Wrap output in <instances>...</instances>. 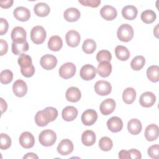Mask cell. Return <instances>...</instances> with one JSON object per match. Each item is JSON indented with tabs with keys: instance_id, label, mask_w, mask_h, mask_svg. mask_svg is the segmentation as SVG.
<instances>
[{
	"instance_id": "42",
	"label": "cell",
	"mask_w": 159,
	"mask_h": 159,
	"mask_svg": "<svg viewBox=\"0 0 159 159\" xmlns=\"http://www.w3.org/2000/svg\"><path fill=\"white\" fill-rule=\"evenodd\" d=\"M148 156L153 159H157L159 157V146L158 145H153L148 148Z\"/></svg>"
},
{
	"instance_id": "24",
	"label": "cell",
	"mask_w": 159,
	"mask_h": 159,
	"mask_svg": "<svg viewBox=\"0 0 159 159\" xmlns=\"http://www.w3.org/2000/svg\"><path fill=\"white\" fill-rule=\"evenodd\" d=\"M61 116L63 119L65 121H72L77 117L78 110L74 106H66L63 109Z\"/></svg>"
},
{
	"instance_id": "21",
	"label": "cell",
	"mask_w": 159,
	"mask_h": 159,
	"mask_svg": "<svg viewBox=\"0 0 159 159\" xmlns=\"http://www.w3.org/2000/svg\"><path fill=\"white\" fill-rule=\"evenodd\" d=\"M96 71L102 78H106L109 76L112 72V65L110 61H103L99 62Z\"/></svg>"
},
{
	"instance_id": "45",
	"label": "cell",
	"mask_w": 159,
	"mask_h": 159,
	"mask_svg": "<svg viewBox=\"0 0 159 159\" xmlns=\"http://www.w3.org/2000/svg\"><path fill=\"white\" fill-rule=\"evenodd\" d=\"M9 28V24L6 19L4 18H0V35H3L5 34Z\"/></svg>"
},
{
	"instance_id": "28",
	"label": "cell",
	"mask_w": 159,
	"mask_h": 159,
	"mask_svg": "<svg viewBox=\"0 0 159 159\" xmlns=\"http://www.w3.org/2000/svg\"><path fill=\"white\" fill-rule=\"evenodd\" d=\"M48 48L53 52H58L63 47V41L60 37L58 35L52 36L48 42Z\"/></svg>"
},
{
	"instance_id": "8",
	"label": "cell",
	"mask_w": 159,
	"mask_h": 159,
	"mask_svg": "<svg viewBox=\"0 0 159 159\" xmlns=\"http://www.w3.org/2000/svg\"><path fill=\"white\" fill-rule=\"evenodd\" d=\"M81 119L84 125H92L98 119V114L94 109H87L83 112Z\"/></svg>"
},
{
	"instance_id": "36",
	"label": "cell",
	"mask_w": 159,
	"mask_h": 159,
	"mask_svg": "<svg viewBox=\"0 0 159 159\" xmlns=\"http://www.w3.org/2000/svg\"><path fill=\"white\" fill-rule=\"evenodd\" d=\"M145 59L142 55H138L134 57L130 62V67L135 71L140 70L145 65Z\"/></svg>"
},
{
	"instance_id": "1",
	"label": "cell",
	"mask_w": 159,
	"mask_h": 159,
	"mask_svg": "<svg viewBox=\"0 0 159 159\" xmlns=\"http://www.w3.org/2000/svg\"><path fill=\"white\" fill-rule=\"evenodd\" d=\"M58 111L53 107H47L42 111H38L35 116V122L39 127H44L49 122H53L58 117Z\"/></svg>"
},
{
	"instance_id": "22",
	"label": "cell",
	"mask_w": 159,
	"mask_h": 159,
	"mask_svg": "<svg viewBox=\"0 0 159 159\" xmlns=\"http://www.w3.org/2000/svg\"><path fill=\"white\" fill-rule=\"evenodd\" d=\"M65 97L68 101L71 102H76L79 101L81 99V93L78 88L71 86L66 90Z\"/></svg>"
},
{
	"instance_id": "51",
	"label": "cell",
	"mask_w": 159,
	"mask_h": 159,
	"mask_svg": "<svg viewBox=\"0 0 159 159\" xmlns=\"http://www.w3.org/2000/svg\"><path fill=\"white\" fill-rule=\"evenodd\" d=\"M23 158H24V159H25V158L38 159V158H39V157H38L35 153H34L30 152V153H27L25 155H24V156L23 157Z\"/></svg>"
},
{
	"instance_id": "26",
	"label": "cell",
	"mask_w": 159,
	"mask_h": 159,
	"mask_svg": "<svg viewBox=\"0 0 159 159\" xmlns=\"http://www.w3.org/2000/svg\"><path fill=\"white\" fill-rule=\"evenodd\" d=\"M34 11L39 17H46L49 14L50 8L47 3L39 2L34 6Z\"/></svg>"
},
{
	"instance_id": "27",
	"label": "cell",
	"mask_w": 159,
	"mask_h": 159,
	"mask_svg": "<svg viewBox=\"0 0 159 159\" xmlns=\"http://www.w3.org/2000/svg\"><path fill=\"white\" fill-rule=\"evenodd\" d=\"M81 142L85 146H92L96 142V134L91 130L83 132L81 135Z\"/></svg>"
},
{
	"instance_id": "52",
	"label": "cell",
	"mask_w": 159,
	"mask_h": 159,
	"mask_svg": "<svg viewBox=\"0 0 159 159\" xmlns=\"http://www.w3.org/2000/svg\"><path fill=\"white\" fill-rule=\"evenodd\" d=\"M158 25H159V24H157V25L155 26V27L154 28V30H153V34L157 38H158Z\"/></svg>"
},
{
	"instance_id": "11",
	"label": "cell",
	"mask_w": 159,
	"mask_h": 159,
	"mask_svg": "<svg viewBox=\"0 0 159 159\" xmlns=\"http://www.w3.org/2000/svg\"><path fill=\"white\" fill-rule=\"evenodd\" d=\"M20 145L25 148H30L35 144V139L33 135L29 132H22L19 139Z\"/></svg>"
},
{
	"instance_id": "13",
	"label": "cell",
	"mask_w": 159,
	"mask_h": 159,
	"mask_svg": "<svg viewBox=\"0 0 159 159\" xmlns=\"http://www.w3.org/2000/svg\"><path fill=\"white\" fill-rule=\"evenodd\" d=\"M155 101L156 96L150 91H147L142 93L139 99L140 104L144 107H152L155 104Z\"/></svg>"
},
{
	"instance_id": "31",
	"label": "cell",
	"mask_w": 159,
	"mask_h": 159,
	"mask_svg": "<svg viewBox=\"0 0 159 159\" xmlns=\"http://www.w3.org/2000/svg\"><path fill=\"white\" fill-rule=\"evenodd\" d=\"M115 54L117 59L120 61H126L130 57L129 50L122 45H117L115 48Z\"/></svg>"
},
{
	"instance_id": "5",
	"label": "cell",
	"mask_w": 159,
	"mask_h": 159,
	"mask_svg": "<svg viewBox=\"0 0 159 159\" xmlns=\"http://www.w3.org/2000/svg\"><path fill=\"white\" fill-rule=\"evenodd\" d=\"M76 66L71 62H67L63 64L59 68V75L63 79H69L72 78L76 73Z\"/></svg>"
},
{
	"instance_id": "30",
	"label": "cell",
	"mask_w": 159,
	"mask_h": 159,
	"mask_svg": "<svg viewBox=\"0 0 159 159\" xmlns=\"http://www.w3.org/2000/svg\"><path fill=\"white\" fill-rule=\"evenodd\" d=\"M136 98V91L133 88H127L122 93V99L127 104L133 103Z\"/></svg>"
},
{
	"instance_id": "40",
	"label": "cell",
	"mask_w": 159,
	"mask_h": 159,
	"mask_svg": "<svg viewBox=\"0 0 159 159\" xmlns=\"http://www.w3.org/2000/svg\"><path fill=\"white\" fill-rule=\"evenodd\" d=\"M11 145V139L6 134H0V148L2 150H7Z\"/></svg>"
},
{
	"instance_id": "2",
	"label": "cell",
	"mask_w": 159,
	"mask_h": 159,
	"mask_svg": "<svg viewBox=\"0 0 159 159\" xmlns=\"http://www.w3.org/2000/svg\"><path fill=\"white\" fill-rule=\"evenodd\" d=\"M40 143L45 147L53 145L57 140V135L55 132L50 129L42 130L39 135Z\"/></svg>"
},
{
	"instance_id": "41",
	"label": "cell",
	"mask_w": 159,
	"mask_h": 159,
	"mask_svg": "<svg viewBox=\"0 0 159 159\" xmlns=\"http://www.w3.org/2000/svg\"><path fill=\"white\" fill-rule=\"evenodd\" d=\"M112 59V55L109 51L107 50H102L98 52L96 55V60L98 62L107 61H110Z\"/></svg>"
},
{
	"instance_id": "32",
	"label": "cell",
	"mask_w": 159,
	"mask_h": 159,
	"mask_svg": "<svg viewBox=\"0 0 159 159\" xmlns=\"http://www.w3.org/2000/svg\"><path fill=\"white\" fill-rule=\"evenodd\" d=\"M147 76L148 79L153 82L157 83L159 80V67L157 65L149 66L147 70Z\"/></svg>"
},
{
	"instance_id": "44",
	"label": "cell",
	"mask_w": 159,
	"mask_h": 159,
	"mask_svg": "<svg viewBox=\"0 0 159 159\" xmlns=\"http://www.w3.org/2000/svg\"><path fill=\"white\" fill-rule=\"evenodd\" d=\"M20 72L24 76H25L26 78H30V77H32L34 75L35 68L33 65L29 68H20Z\"/></svg>"
},
{
	"instance_id": "4",
	"label": "cell",
	"mask_w": 159,
	"mask_h": 159,
	"mask_svg": "<svg viewBox=\"0 0 159 159\" xmlns=\"http://www.w3.org/2000/svg\"><path fill=\"white\" fill-rule=\"evenodd\" d=\"M46 37V31L42 26H35L30 31V39L35 44H41L43 43Z\"/></svg>"
},
{
	"instance_id": "9",
	"label": "cell",
	"mask_w": 159,
	"mask_h": 159,
	"mask_svg": "<svg viewBox=\"0 0 159 159\" xmlns=\"http://www.w3.org/2000/svg\"><path fill=\"white\" fill-rule=\"evenodd\" d=\"M40 63L42 67L45 70H51L57 66V59L53 55L46 54L41 57Z\"/></svg>"
},
{
	"instance_id": "50",
	"label": "cell",
	"mask_w": 159,
	"mask_h": 159,
	"mask_svg": "<svg viewBox=\"0 0 159 159\" xmlns=\"http://www.w3.org/2000/svg\"><path fill=\"white\" fill-rule=\"evenodd\" d=\"M0 101H1V114H2L6 110L7 108V104L6 103V102L3 99V98H0Z\"/></svg>"
},
{
	"instance_id": "19",
	"label": "cell",
	"mask_w": 159,
	"mask_h": 159,
	"mask_svg": "<svg viewBox=\"0 0 159 159\" xmlns=\"http://www.w3.org/2000/svg\"><path fill=\"white\" fill-rule=\"evenodd\" d=\"M13 14L14 17L21 22L27 21L30 17V11L22 6L16 7L13 12Z\"/></svg>"
},
{
	"instance_id": "12",
	"label": "cell",
	"mask_w": 159,
	"mask_h": 159,
	"mask_svg": "<svg viewBox=\"0 0 159 159\" xmlns=\"http://www.w3.org/2000/svg\"><path fill=\"white\" fill-rule=\"evenodd\" d=\"M12 90L14 94L19 98L25 96L27 92V86L26 83L22 80H16L12 85Z\"/></svg>"
},
{
	"instance_id": "46",
	"label": "cell",
	"mask_w": 159,
	"mask_h": 159,
	"mask_svg": "<svg viewBox=\"0 0 159 159\" xmlns=\"http://www.w3.org/2000/svg\"><path fill=\"white\" fill-rule=\"evenodd\" d=\"M8 50V45L6 40L0 39V55L2 56L6 54Z\"/></svg>"
},
{
	"instance_id": "29",
	"label": "cell",
	"mask_w": 159,
	"mask_h": 159,
	"mask_svg": "<svg viewBox=\"0 0 159 159\" xmlns=\"http://www.w3.org/2000/svg\"><path fill=\"white\" fill-rule=\"evenodd\" d=\"M142 125L137 119H132L127 123V129L132 135H138L142 130Z\"/></svg>"
},
{
	"instance_id": "43",
	"label": "cell",
	"mask_w": 159,
	"mask_h": 159,
	"mask_svg": "<svg viewBox=\"0 0 159 159\" xmlns=\"http://www.w3.org/2000/svg\"><path fill=\"white\" fill-rule=\"evenodd\" d=\"M78 2L84 6L97 7L101 4L100 0H79Z\"/></svg>"
},
{
	"instance_id": "33",
	"label": "cell",
	"mask_w": 159,
	"mask_h": 159,
	"mask_svg": "<svg viewBox=\"0 0 159 159\" xmlns=\"http://www.w3.org/2000/svg\"><path fill=\"white\" fill-rule=\"evenodd\" d=\"M12 52L16 55H21L24 52H26L29 50V43L27 41L22 43H12Z\"/></svg>"
},
{
	"instance_id": "47",
	"label": "cell",
	"mask_w": 159,
	"mask_h": 159,
	"mask_svg": "<svg viewBox=\"0 0 159 159\" xmlns=\"http://www.w3.org/2000/svg\"><path fill=\"white\" fill-rule=\"evenodd\" d=\"M130 155V158L133 159H140L142 158V155L140 151H139L137 149L135 148H132L129 150Z\"/></svg>"
},
{
	"instance_id": "37",
	"label": "cell",
	"mask_w": 159,
	"mask_h": 159,
	"mask_svg": "<svg viewBox=\"0 0 159 159\" xmlns=\"http://www.w3.org/2000/svg\"><path fill=\"white\" fill-rule=\"evenodd\" d=\"M17 62L20 68H29L32 65V60L31 57L24 53L20 55L17 59Z\"/></svg>"
},
{
	"instance_id": "23",
	"label": "cell",
	"mask_w": 159,
	"mask_h": 159,
	"mask_svg": "<svg viewBox=\"0 0 159 159\" xmlns=\"http://www.w3.org/2000/svg\"><path fill=\"white\" fill-rule=\"evenodd\" d=\"M81 14L80 11L75 7H70L66 9L64 13L63 17L65 19L70 22L77 21L80 17Z\"/></svg>"
},
{
	"instance_id": "25",
	"label": "cell",
	"mask_w": 159,
	"mask_h": 159,
	"mask_svg": "<svg viewBox=\"0 0 159 159\" xmlns=\"http://www.w3.org/2000/svg\"><path fill=\"white\" fill-rule=\"evenodd\" d=\"M138 14V10L135 6L128 5L122 9V15L127 20H134L136 18Z\"/></svg>"
},
{
	"instance_id": "3",
	"label": "cell",
	"mask_w": 159,
	"mask_h": 159,
	"mask_svg": "<svg viewBox=\"0 0 159 159\" xmlns=\"http://www.w3.org/2000/svg\"><path fill=\"white\" fill-rule=\"evenodd\" d=\"M117 35L121 42H128L130 41L134 36V30L132 27L127 24L120 25L117 29Z\"/></svg>"
},
{
	"instance_id": "38",
	"label": "cell",
	"mask_w": 159,
	"mask_h": 159,
	"mask_svg": "<svg viewBox=\"0 0 159 159\" xmlns=\"http://www.w3.org/2000/svg\"><path fill=\"white\" fill-rule=\"evenodd\" d=\"M99 147L101 150L107 152L112 149L113 143L110 138L107 137H102L99 141Z\"/></svg>"
},
{
	"instance_id": "17",
	"label": "cell",
	"mask_w": 159,
	"mask_h": 159,
	"mask_svg": "<svg viewBox=\"0 0 159 159\" xmlns=\"http://www.w3.org/2000/svg\"><path fill=\"white\" fill-rule=\"evenodd\" d=\"M101 17L106 20H114L117 15V11L115 7L110 5H105L100 10Z\"/></svg>"
},
{
	"instance_id": "49",
	"label": "cell",
	"mask_w": 159,
	"mask_h": 159,
	"mask_svg": "<svg viewBox=\"0 0 159 159\" xmlns=\"http://www.w3.org/2000/svg\"><path fill=\"white\" fill-rule=\"evenodd\" d=\"M14 1L12 0L2 1L0 2V6L4 9H7L12 6Z\"/></svg>"
},
{
	"instance_id": "6",
	"label": "cell",
	"mask_w": 159,
	"mask_h": 159,
	"mask_svg": "<svg viewBox=\"0 0 159 159\" xmlns=\"http://www.w3.org/2000/svg\"><path fill=\"white\" fill-rule=\"evenodd\" d=\"M94 91L100 96H107L111 93L112 86L108 81L99 80L94 84Z\"/></svg>"
},
{
	"instance_id": "16",
	"label": "cell",
	"mask_w": 159,
	"mask_h": 159,
	"mask_svg": "<svg viewBox=\"0 0 159 159\" xmlns=\"http://www.w3.org/2000/svg\"><path fill=\"white\" fill-rule=\"evenodd\" d=\"M65 39L68 46L71 47H76L80 42L81 37L77 31L75 30H70L66 34Z\"/></svg>"
},
{
	"instance_id": "39",
	"label": "cell",
	"mask_w": 159,
	"mask_h": 159,
	"mask_svg": "<svg viewBox=\"0 0 159 159\" xmlns=\"http://www.w3.org/2000/svg\"><path fill=\"white\" fill-rule=\"evenodd\" d=\"M13 79V73L10 70H4L0 73V81L2 84L10 83Z\"/></svg>"
},
{
	"instance_id": "18",
	"label": "cell",
	"mask_w": 159,
	"mask_h": 159,
	"mask_svg": "<svg viewBox=\"0 0 159 159\" xmlns=\"http://www.w3.org/2000/svg\"><path fill=\"white\" fill-rule=\"evenodd\" d=\"M107 126L111 132L116 133L122 129L123 122L119 117L114 116L107 120Z\"/></svg>"
},
{
	"instance_id": "34",
	"label": "cell",
	"mask_w": 159,
	"mask_h": 159,
	"mask_svg": "<svg viewBox=\"0 0 159 159\" xmlns=\"http://www.w3.org/2000/svg\"><path fill=\"white\" fill-rule=\"evenodd\" d=\"M140 18L142 22L145 24H152L155 20L157 18V15L153 11L150 9H147L142 12Z\"/></svg>"
},
{
	"instance_id": "35",
	"label": "cell",
	"mask_w": 159,
	"mask_h": 159,
	"mask_svg": "<svg viewBox=\"0 0 159 159\" xmlns=\"http://www.w3.org/2000/svg\"><path fill=\"white\" fill-rule=\"evenodd\" d=\"M82 49L84 53L87 54H91L96 49V43L91 39H87L83 42Z\"/></svg>"
},
{
	"instance_id": "10",
	"label": "cell",
	"mask_w": 159,
	"mask_h": 159,
	"mask_svg": "<svg viewBox=\"0 0 159 159\" xmlns=\"http://www.w3.org/2000/svg\"><path fill=\"white\" fill-rule=\"evenodd\" d=\"M27 33L25 29L22 27H15L11 34V39L15 43H22L26 41Z\"/></svg>"
},
{
	"instance_id": "15",
	"label": "cell",
	"mask_w": 159,
	"mask_h": 159,
	"mask_svg": "<svg viewBox=\"0 0 159 159\" xmlns=\"http://www.w3.org/2000/svg\"><path fill=\"white\" fill-rule=\"evenodd\" d=\"M116 108V101L111 98L104 100L100 104L99 110L102 114L107 116L112 113Z\"/></svg>"
},
{
	"instance_id": "14",
	"label": "cell",
	"mask_w": 159,
	"mask_h": 159,
	"mask_svg": "<svg viewBox=\"0 0 159 159\" xmlns=\"http://www.w3.org/2000/svg\"><path fill=\"white\" fill-rule=\"evenodd\" d=\"M73 142L69 139H63L57 147V152L61 155H68L73 151Z\"/></svg>"
},
{
	"instance_id": "20",
	"label": "cell",
	"mask_w": 159,
	"mask_h": 159,
	"mask_svg": "<svg viewBox=\"0 0 159 159\" xmlns=\"http://www.w3.org/2000/svg\"><path fill=\"white\" fill-rule=\"evenodd\" d=\"M158 134V127L156 124H150L145 128V137L148 141L152 142L155 140L156 139H157Z\"/></svg>"
},
{
	"instance_id": "48",
	"label": "cell",
	"mask_w": 159,
	"mask_h": 159,
	"mask_svg": "<svg viewBox=\"0 0 159 159\" xmlns=\"http://www.w3.org/2000/svg\"><path fill=\"white\" fill-rule=\"evenodd\" d=\"M119 158L120 159H130V155L129 150H120L119 152Z\"/></svg>"
},
{
	"instance_id": "7",
	"label": "cell",
	"mask_w": 159,
	"mask_h": 159,
	"mask_svg": "<svg viewBox=\"0 0 159 159\" xmlns=\"http://www.w3.org/2000/svg\"><path fill=\"white\" fill-rule=\"evenodd\" d=\"M96 75V69L94 66L90 64L83 65L80 71L81 78L86 81L91 80L95 78Z\"/></svg>"
}]
</instances>
